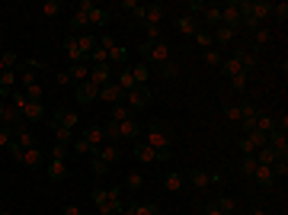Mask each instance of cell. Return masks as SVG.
Wrapping results in <instances>:
<instances>
[{"label": "cell", "mask_w": 288, "mask_h": 215, "mask_svg": "<svg viewBox=\"0 0 288 215\" xmlns=\"http://www.w3.org/2000/svg\"><path fill=\"white\" fill-rule=\"evenodd\" d=\"M93 202H96V212L100 215H119L125 205H122V196L116 190H103V193H96L93 196Z\"/></svg>", "instance_id": "1"}, {"label": "cell", "mask_w": 288, "mask_h": 215, "mask_svg": "<svg viewBox=\"0 0 288 215\" xmlns=\"http://www.w3.org/2000/svg\"><path fill=\"white\" fill-rule=\"evenodd\" d=\"M266 141H269V135L256 132V128H253V132H247V135L240 138V151H243V158H253V154H256L259 148H266Z\"/></svg>", "instance_id": "2"}, {"label": "cell", "mask_w": 288, "mask_h": 215, "mask_svg": "<svg viewBox=\"0 0 288 215\" xmlns=\"http://www.w3.org/2000/svg\"><path fill=\"white\" fill-rule=\"evenodd\" d=\"M116 161H119V148L112 141H106L100 148V158H96V174H106L109 164H116Z\"/></svg>", "instance_id": "3"}, {"label": "cell", "mask_w": 288, "mask_h": 215, "mask_svg": "<svg viewBox=\"0 0 288 215\" xmlns=\"http://www.w3.org/2000/svg\"><path fill=\"white\" fill-rule=\"evenodd\" d=\"M10 154L16 161H20V164H26V167H36V164H42V151L36 148V145H32V148H10Z\"/></svg>", "instance_id": "4"}, {"label": "cell", "mask_w": 288, "mask_h": 215, "mask_svg": "<svg viewBox=\"0 0 288 215\" xmlns=\"http://www.w3.org/2000/svg\"><path fill=\"white\" fill-rule=\"evenodd\" d=\"M275 170H282V174H285V164H256V170H253V177H256L263 186H272V180H275Z\"/></svg>", "instance_id": "5"}, {"label": "cell", "mask_w": 288, "mask_h": 215, "mask_svg": "<svg viewBox=\"0 0 288 215\" xmlns=\"http://www.w3.org/2000/svg\"><path fill=\"white\" fill-rule=\"evenodd\" d=\"M13 109L16 113H26V119H39L42 116V103L39 100H26V97H16Z\"/></svg>", "instance_id": "6"}, {"label": "cell", "mask_w": 288, "mask_h": 215, "mask_svg": "<svg viewBox=\"0 0 288 215\" xmlns=\"http://www.w3.org/2000/svg\"><path fill=\"white\" fill-rule=\"evenodd\" d=\"M132 135H135L132 119H125V122H109V128H106V138H132Z\"/></svg>", "instance_id": "7"}, {"label": "cell", "mask_w": 288, "mask_h": 215, "mask_svg": "<svg viewBox=\"0 0 288 215\" xmlns=\"http://www.w3.org/2000/svg\"><path fill=\"white\" fill-rule=\"evenodd\" d=\"M240 10H247V16H250V23H256V20H266L269 13H272V4H263V0H259V4H237Z\"/></svg>", "instance_id": "8"}, {"label": "cell", "mask_w": 288, "mask_h": 215, "mask_svg": "<svg viewBox=\"0 0 288 215\" xmlns=\"http://www.w3.org/2000/svg\"><path fill=\"white\" fill-rule=\"evenodd\" d=\"M138 16L147 23V29H157V26H160V20H163V10H160V7H141V10H138Z\"/></svg>", "instance_id": "9"}, {"label": "cell", "mask_w": 288, "mask_h": 215, "mask_svg": "<svg viewBox=\"0 0 288 215\" xmlns=\"http://www.w3.org/2000/svg\"><path fill=\"white\" fill-rule=\"evenodd\" d=\"M100 48H106V55H109V61H122V58L128 55L125 48L119 45V42H112L109 36H103V42H100Z\"/></svg>", "instance_id": "10"}, {"label": "cell", "mask_w": 288, "mask_h": 215, "mask_svg": "<svg viewBox=\"0 0 288 215\" xmlns=\"http://www.w3.org/2000/svg\"><path fill=\"white\" fill-rule=\"evenodd\" d=\"M122 93H125V90H122L116 81H109L106 87L100 90V100H103V103H119V100H122Z\"/></svg>", "instance_id": "11"}, {"label": "cell", "mask_w": 288, "mask_h": 215, "mask_svg": "<svg viewBox=\"0 0 288 215\" xmlns=\"http://www.w3.org/2000/svg\"><path fill=\"white\" fill-rule=\"evenodd\" d=\"M170 55H173V51H170L167 42H154V45H151V58H154L157 64H167V61H170Z\"/></svg>", "instance_id": "12"}, {"label": "cell", "mask_w": 288, "mask_h": 215, "mask_svg": "<svg viewBox=\"0 0 288 215\" xmlns=\"http://www.w3.org/2000/svg\"><path fill=\"white\" fill-rule=\"evenodd\" d=\"M83 141H86V145H90V148H103V145H106V132H103V128H100V125H93V128H90V132H86V135H83Z\"/></svg>", "instance_id": "13"}, {"label": "cell", "mask_w": 288, "mask_h": 215, "mask_svg": "<svg viewBox=\"0 0 288 215\" xmlns=\"http://www.w3.org/2000/svg\"><path fill=\"white\" fill-rule=\"evenodd\" d=\"M147 148H154V151H167L170 148V138H167V135H163V132H151V135H147Z\"/></svg>", "instance_id": "14"}, {"label": "cell", "mask_w": 288, "mask_h": 215, "mask_svg": "<svg viewBox=\"0 0 288 215\" xmlns=\"http://www.w3.org/2000/svg\"><path fill=\"white\" fill-rule=\"evenodd\" d=\"M64 55H67V61H71V64H80L83 61V51H80V45H77V39H71L64 45Z\"/></svg>", "instance_id": "15"}, {"label": "cell", "mask_w": 288, "mask_h": 215, "mask_svg": "<svg viewBox=\"0 0 288 215\" xmlns=\"http://www.w3.org/2000/svg\"><path fill=\"white\" fill-rule=\"evenodd\" d=\"M253 128H256V132H263V135H272V128H275V119H272V116H263V113H259V116H256V125H253Z\"/></svg>", "instance_id": "16"}, {"label": "cell", "mask_w": 288, "mask_h": 215, "mask_svg": "<svg viewBox=\"0 0 288 215\" xmlns=\"http://www.w3.org/2000/svg\"><path fill=\"white\" fill-rule=\"evenodd\" d=\"M237 20H240V7L237 4H231V7H224V10H221V26H231Z\"/></svg>", "instance_id": "17"}, {"label": "cell", "mask_w": 288, "mask_h": 215, "mask_svg": "<svg viewBox=\"0 0 288 215\" xmlns=\"http://www.w3.org/2000/svg\"><path fill=\"white\" fill-rule=\"evenodd\" d=\"M179 32H182V36H196V32H199L196 16H179Z\"/></svg>", "instance_id": "18"}, {"label": "cell", "mask_w": 288, "mask_h": 215, "mask_svg": "<svg viewBox=\"0 0 288 215\" xmlns=\"http://www.w3.org/2000/svg\"><path fill=\"white\" fill-rule=\"evenodd\" d=\"M67 74H71V81H80V84H86V77H90V64H71V71H67Z\"/></svg>", "instance_id": "19"}, {"label": "cell", "mask_w": 288, "mask_h": 215, "mask_svg": "<svg viewBox=\"0 0 288 215\" xmlns=\"http://www.w3.org/2000/svg\"><path fill=\"white\" fill-rule=\"evenodd\" d=\"M103 23H106V13H103L100 10V7H90V10H86V26H103Z\"/></svg>", "instance_id": "20"}, {"label": "cell", "mask_w": 288, "mask_h": 215, "mask_svg": "<svg viewBox=\"0 0 288 215\" xmlns=\"http://www.w3.org/2000/svg\"><path fill=\"white\" fill-rule=\"evenodd\" d=\"M253 158H256V164H275V161H278V154H275L272 148H259L256 154H253Z\"/></svg>", "instance_id": "21"}, {"label": "cell", "mask_w": 288, "mask_h": 215, "mask_svg": "<svg viewBox=\"0 0 288 215\" xmlns=\"http://www.w3.org/2000/svg\"><path fill=\"white\" fill-rule=\"evenodd\" d=\"M138 158H141L144 164H157V161H160V151H154V148H147V145H141V148H138Z\"/></svg>", "instance_id": "22"}, {"label": "cell", "mask_w": 288, "mask_h": 215, "mask_svg": "<svg viewBox=\"0 0 288 215\" xmlns=\"http://www.w3.org/2000/svg\"><path fill=\"white\" fill-rule=\"evenodd\" d=\"M269 138H272V145H269V148H272L278 158L285 161V151H288V141H285V135H269Z\"/></svg>", "instance_id": "23"}, {"label": "cell", "mask_w": 288, "mask_h": 215, "mask_svg": "<svg viewBox=\"0 0 288 215\" xmlns=\"http://www.w3.org/2000/svg\"><path fill=\"white\" fill-rule=\"evenodd\" d=\"M39 16H42V20H55V16H58V4H55V0H45V4L39 7Z\"/></svg>", "instance_id": "24"}, {"label": "cell", "mask_w": 288, "mask_h": 215, "mask_svg": "<svg viewBox=\"0 0 288 215\" xmlns=\"http://www.w3.org/2000/svg\"><path fill=\"white\" fill-rule=\"evenodd\" d=\"M116 84H119V87H122V90H125V93H128V90H135V87H138V84H135V77H132V71H122V74L116 77Z\"/></svg>", "instance_id": "25"}, {"label": "cell", "mask_w": 288, "mask_h": 215, "mask_svg": "<svg viewBox=\"0 0 288 215\" xmlns=\"http://www.w3.org/2000/svg\"><path fill=\"white\" fill-rule=\"evenodd\" d=\"M144 100H147L144 87H135V90H128V106H144Z\"/></svg>", "instance_id": "26"}, {"label": "cell", "mask_w": 288, "mask_h": 215, "mask_svg": "<svg viewBox=\"0 0 288 215\" xmlns=\"http://www.w3.org/2000/svg\"><path fill=\"white\" fill-rule=\"evenodd\" d=\"M48 174H51V180H61V177H64L67 174V164H64V161H51V164H48Z\"/></svg>", "instance_id": "27"}, {"label": "cell", "mask_w": 288, "mask_h": 215, "mask_svg": "<svg viewBox=\"0 0 288 215\" xmlns=\"http://www.w3.org/2000/svg\"><path fill=\"white\" fill-rule=\"evenodd\" d=\"M192 183H196V190H205L208 183H215V177H212V174H202V170H196V174H192Z\"/></svg>", "instance_id": "28"}, {"label": "cell", "mask_w": 288, "mask_h": 215, "mask_svg": "<svg viewBox=\"0 0 288 215\" xmlns=\"http://www.w3.org/2000/svg\"><path fill=\"white\" fill-rule=\"evenodd\" d=\"M215 39L221 42V45H228V42L234 39V29H231V26H218V29H215ZM215 39H212V42H215Z\"/></svg>", "instance_id": "29"}, {"label": "cell", "mask_w": 288, "mask_h": 215, "mask_svg": "<svg viewBox=\"0 0 288 215\" xmlns=\"http://www.w3.org/2000/svg\"><path fill=\"white\" fill-rule=\"evenodd\" d=\"M77 45H80L83 55H93V48H96V39L93 36H77Z\"/></svg>", "instance_id": "30"}, {"label": "cell", "mask_w": 288, "mask_h": 215, "mask_svg": "<svg viewBox=\"0 0 288 215\" xmlns=\"http://www.w3.org/2000/svg\"><path fill=\"white\" fill-rule=\"evenodd\" d=\"M16 74H20V84H23V87H32V84H39L32 67H23V71H16Z\"/></svg>", "instance_id": "31"}, {"label": "cell", "mask_w": 288, "mask_h": 215, "mask_svg": "<svg viewBox=\"0 0 288 215\" xmlns=\"http://www.w3.org/2000/svg\"><path fill=\"white\" fill-rule=\"evenodd\" d=\"M16 81H20V74H16V71H4V74H0V90H7V87H13V84Z\"/></svg>", "instance_id": "32"}, {"label": "cell", "mask_w": 288, "mask_h": 215, "mask_svg": "<svg viewBox=\"0 0 288 215\" xmlns=\"http://www.w3.org/2000/svg\"><path fill=\"white\" fill-rule=\"evenodd\" d=\"M163 186H167V190H179V186H182V177L176 174V170H170L167 180H163Z\"/></svg>", "instance_id": "33"}, {"label": "cell", "mask_w": 288, "mask_h": 215, "mask_svg": "<svg viewBox=\"0 0 288 215\" xmlns=\"http://www.w3.org/2000/svg\"><path fill=\"white\" fill-rule=\"evenodd\" d=\"M192 39H196V45L202 48V51H208V48H212V36H208V32H202V29H199Z\"/></svg>", "instance_id": "34"}, {"label": "cell", "mask_w": 288, "mask_h": 215, "mask_svg": "<svg viewBox=\"0 0 288 215\" xmlns=\"http://www.w3.org/2000/svg\"><path fill=\"white\" fill-rule=\"evenodd\" d=\"M55 138H58V145H61V148H64V145H67V141H71V138H74V132H71V128H64V125H58V132H55Z\"/></svg>", "instance_id": "35"}, {"label": "cell", "mask_w": 288, "mask_h": 215, "mask_svg": "<svg viewBox=\"0 0 288 215\" xmlns=\"http://www.w3.org/2000/svg\"><path fill=\"white\" fill-rule=\"evenodd\" d=\"M128 186H132V190H141V186H144V174H141V170H132V174H128Z\"/></svg>", "instance_id": "36"}, {"label": "cell", "mask_w": 288, "mask_h": 215, "mask_svg": "<svg viewBox=\"0 0 288 215\" xmlns=\"http://www.w3.org/2000/svg\"><path fill=\"white\" fill-rule=\"evenodd\" d=\"M218 209H221L224 215H231L234 209H237V202H234V199H231V196H221V199H218Z\"/></svg>", "instance_id": "37"}, {"label": "cell", "mask_w": 288, "mask_h": 215, "mask_svg": "<svg viewBox=\"0 0 288 215\" xmlns=\"http://www.w3.org/2000/svg\"><path fill=\"white\" fill-rule=\"evenodd\" d=\"M42 93H45V90H42V84H32V87H26L23 97H26V100H39V103H42Z\"/></svg>", "instance_id": "38"}, {"label": "cell", "mask_w": 288, "mask_h": 215, "mask_svg": "<svg viewBox=\"0 0 288 215\" xmlns=\"http://www.w3.org/2000/svg\"><path fill=\"white\" fill-rule=\"evenodd\" d=\"M132 77H135V84H138V87H144V84H147V67H144V64H138L135 71H132Z\"/></svg>", "instance_id": "39"}, {"label": "cell", "mask_w": 288, "mask_h": 215, "mask_svg": "<svg viewBox=\"0 0 288 215\" xmlns=\"http://www.w3.org/2000/svg\"><path fill=\"white\" fill-rule=\"evenodd\" d=\"M224 61V58H221V51H215V48H208L205 51V64H212V67H218V64H221Z\"/></svg>", "instance_id": "40"}, {"label": "cell", "mask_w": 288, "mask_h": 215, "mask_svg": "<svg viewBox=\"0 0 288 215\" xmlns=\"http://www.w3.org/2000/svg\"><path fill=\"white\" fill-rule=\"evenodd\" d=\"M253 170H256V158H243L240 174H243V177H253Z\"/></svg>", "instance_id": "41"}, {"label": "cell", "mask_w": 288, "mask_h": 215, "mask_svg": "<svg viewBox=\"0 0 288 215\" xmlns=\"http://www.w3.org/2000/svg\"><path fill=\"white\" fill-rule=\"evenodd\" d=\"M61 125L71 128V132H77V113H64V116H61Z\"/></svg>", "instance_id": "42"}, {"label": "cell", "mask_w": 288, "mask_h": 215, "mask_svg": "<svg viewBox=\"0 0 288 215\" xmlns=\"http://www.w3.org/2000/svg\"><path fill=\"white\" fill-rule=\"evenodd\" d=\"M231 84H234L237 90H243V87L250 84V74H234V77H231Z\"/></svg>", "instance_id": "43"}, {"label": "cell", "mask_w": 288, "mask_h": 215, "mask_svg": "<svg viewBox=\"0 0 288 215\" xmlns=\"http://www.w3.org/2000/svg\"><path fill=\"white\" fill-rule=\"evenodd\" d=\"M128 119V106H116L112 109V122H125Z\"/></svg>", "instance_id": "44"}, {"label": "cell", "mask_w": 288, "mask_h": 215, "mask_svg": "<svg viewBox=\"0 0 288 215\" xmlns=\"http://www.w3.org/2000/svg\"><path fill=\"white\" fill-rule=\"evenodd\" d=\"M16 148H32V135H29V132H20V138H16Z\"/></svg>", "instance_id": "45"}, {"label": "cell", "mask_w": 288, "mask_h": 215, "mask_svg": "<svg viewBox=\"0 0 288 215\" xmlns=\"http://www.w3.org/2000/svg\"><path fill=\"white\" fill-rule=\"evenodd\" d=\"M228 119H231V122H240V119H243V106H231L228 109Z\"/></svg>", "instance_id": "46"}, {"label": "cell", "mask_w": 288, "mask_h": 215, "mask_svg": "<svg viewBox=\"0 0 288 215\" xmlns=\"http://www.w3.org/2000/svg\"><path fill=\"white\" fill-rule=\"evenodd\" d=\"M205 20H208V23H221V10H215V7H208V10H205Z\"/></svg>", "instance_id": "47"}, {"label": "cell", "mask_w": 288, "mask_h": 215, "mask_svg": "<svg viewBox=\"0 0 288 215\" xmlns=\"http://www.w3.org/2000/svg\"><path fill=\"white\" fill-rule=\"evenodd\" d=\"M74 148H77V151H80V154H90V151H93V148H90V145H86L83 138H77V141H74Z\"/></svg>", "instance_id": "48"}, {"label": "cell", "mask_w": 288, "mask_h": 215, "mask_svg": "<svg viewBox=\"0 0 288 215\" xmlns=\"http://www.w3.org/2000/svg\"><path fill=\"white\" fill-rule=\"evenodd\" d=\"M61 215H83V212L77 209V205H64V209H61Z\"/></svg>", "instance_id": "49"}, {"label": "cell", "mask_w": 288, "mask_h": 215, "mask_svg": "<svg viewBox=\"0 0 288 215\" xmlns=\"http://www.w3.org/2000/svg\"><path fill=\"white\" fill-rule=\"evenodd\" d=\"M58 84H61V87H64V84H71V74H67V71H61V74H58Z\"/></svg>", "instance_id": "50"}, {"label": "cell", "mask_w": 288, "mask_h": 215, "mask_svg": "<svg viewBox=\"0 0 288 215\" xmlns=\"http://www.w3.org/2000/svg\"><path fill=\"white\" fill-rule=\"evenodd\" d=\"M4 145H10V135H7V128H0V148Z\"/></svg>", "instance_id": "51"}, {"label": "cell", "mask_w": 288, "mask_h": 215, "mask_svg": "<svg viewBox=\"0 0 288 215\" xmlns=\"http://www.w3.org/2000/svg\"><path fill=\"white\" fill-rule=\"evenodd\" d=\"M205 215H224V212H221V209H218V205H212V209H208Z\"/></svg>", "instance_id": "52"}, {"label": "cell", "mask_w": 288, "mask_h": 215, "mask_svg": "<svg viewBox=\"0 0 288 215\" xmlns=\"http://www.w3.org/2000/svg\"><path fill=\"white\" fill-rule=\"evenodd\" d=\"M250 215H266V212H263V209H256V212H250Z\"/></svg>", "instance_id": "53"}, {"label": "cell", "mask_w": 288, "mask_h": 215, "mask_svg": "<svg viewBox=\"0 0 288 215\" xmlns=\"http://www.w3.org/2000/svg\"><path fill=\"white\" fill-rule=\"evenodd\" d=\"M0 215H13V212H0Z\"/></svg>", "instance_id": "54"}, {"label": "cell", "mask_w": 288, "mask_h": 215, "mask_svg": "<svg viewBox=\"0 0 288 215\" xmlns=\"http://www.w3.org/2000/svg\"><path fill=\"white\" fill-rule=\"evenodd\" d=\"M13 215H20V212H13Z\"/></svg>", "instance_id": "55"}, {"label": "cell", "mask_w": 288, "mask_h": 215, "mask_svg": "<svg viewBox=\"0 0 288 215\" xmlns=\"http://www.w3.org/2000/svg\"><path fill=\"white\" fill-rule=\"evenodd\" d=\"M96 215H100V212H96Z\"/></svg>", "instance_id": "56"}, {"label": "cell", "mask_w": 288, "mask_h": 215, "mask_svg": "<svg viewBox=\"0 0 288 215\" xmlns=\"http://www.w3.org/2000/svg\"><path fill=\"white\" fill-rule=\"evenodd\" d=\"M0 93H4V90H0Z\"/></svg>", "instance_id": "57"}]
</instances>
